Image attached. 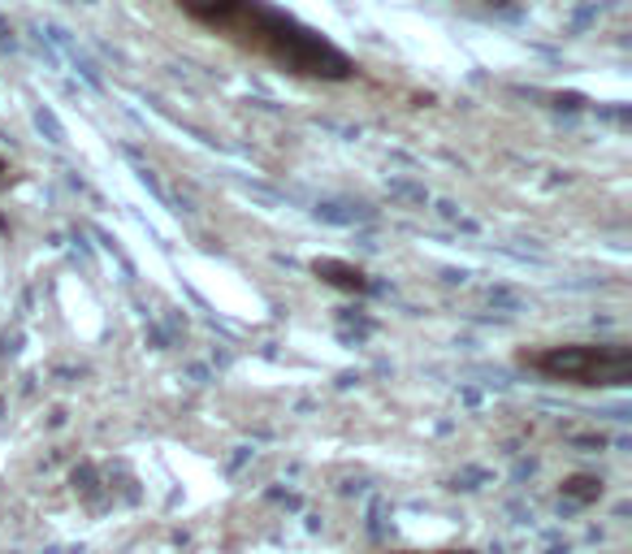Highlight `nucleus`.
<instances>
[{"instance_id":"obj_4","label":"nucleus","mask_w":632,"mask_h":554,"mask_svg":"<svg viewBox=\"0 0 632 554\" xmlns=\"http://www.w3.org/2000/svg\"><path fill=\"white\" fill-rule=\"evenodd\" d=\"M559 499L572 503V507H594V503L603 499V477H594V473H572V477H564Z\"/></svg>"},{"instance_id":"obj_3","label":"nucleus","mask_w":632,"mask_h":554,"mask_svg":"<svg viewBox=\"0 0 632 554\" xmlns=\"http://www.w3.org/2000/svg\"><path fill=\"white\" fill-rule=\"evenodd\" d=\"M313 273L325 282V286L342 291V295H364V291H368V273H364L359 265H351V260L320 256V260H313Z\"/></svg>"},{"instance_id":"obj_5","label":"nucleus","mask_w":632,"mask_h":554,"mask_svg":"<svg viewBox=\"0 0 632 554\" xmlns=\"http://www.w3.org/2000/svg\"><path fill=\"white\" fill-rule=\"evenodd\" d=\"M4 186H13V165H9V156H0V191Z\"/></svg>"},{"instance_id":"obj_1","label":"nucleus","mask_w":632,"mask_h":554,"mask_svg":"<svg viewBox=\"0 0 632 554\" xmlns=\"http://www.w3.org/2000/svg\"><path fill=\"white\" fill-rule=\"evenodd\" d=\"M182 22L239 56L313 87H351L364 78L359 61L320 26L278 0H165Z\"/></svg>"},{"instance_id":"obj_6","label":"nucleus","mask_w":632,"mask_h":554,"mask_svg":"<svg viewBox=\"0 0 632 554\" xmlns=\"http://www.w3.org/2000/svg\"><path fill=\"white\" fill-rule=\"evenodd\" d=\"M394 554H477V551H468V546H446V551H394Z\"/></svg>"},{"instance_id":"obj_2","label":"nucleus","mask_w":632,"mask_h":554,"mask_svg":"<svg viewBox=\"0 0 632 554\" xmlns=\"http://www.w3.org/2000/svg\"><path fill=\"white\" fill-rule=\"evenodd\" d=\"M520 369L581 386V390H624L632 382V347L629 343H555V347H533L516 356Z\"/></svg>"}]
</instances>
